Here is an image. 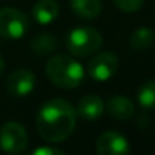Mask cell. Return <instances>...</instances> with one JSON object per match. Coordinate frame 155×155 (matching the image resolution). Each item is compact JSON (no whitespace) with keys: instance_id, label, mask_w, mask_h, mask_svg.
I'll return each mask as SVG.
<instances>
[{"instance_id":"9","label":"cell","mask_w":155,"mask_h":155,"mask_svg":"<svg viewBox=\"0 0 155 155\" xmlns=\"http://www.w3.org/2000/svg\"><path fill=\"white\" fill-rule=\"evenodd\" d=\"M104 110H105L104 101L96 94H88V96H84L78 104L76 116L87 122H93V120H97L104 114Z\"/></svg>"},{"instance_id":"5","label":"cell","mask_w":155,"mask_h":155,"mask_svg":"<svg viewBox=\"0 0 155 155\" xmlns=\"http://www.w3.org/2000/svg\"><path fill=\"white\" fill-rule=\"evenodd\" d=\"M28 132L17 122H8L0 128V147L8 153H18L28 146Z\"/></svg>"},{"instance_id":"13","label":"cell","mask_w":155,"mask_h":155,"mask_svg":"<svg viewBox=\"0 0 155 155\" xmlns=\"http://www.w3.org/2000/svg\"><path fill=\"white\" fill-rule=\"evenodd\" d=\"M155 43V31L150 28H138L131 34L129 44L134 50H146Z\"/></svg>"},{"instance_id":"2","label":"cell","mask_w":155,"mask_h":155,"mask_svg":"<svg viewBox=\"0 0 155 155\" xmlns=\"http://www.w3.org/2000/svg\"><path fill=\"white\" fill-rule=\"evenodd\" d=\"M46 74L53 85L68 90L81 85L84 79V67L68 55H56L47 61Z\"/></svg>"},{"instance_id":"6","label":"cell","mask_w":155,"mask_h":155,"mask_svg":"<svg viewBox=\"0 0 155 155\" xmlns=\"http://www.w3.org/2000/svg\"><path fill=\"white\" fill-rule=\"evenodd\" d=\"M119 70V59L111 52H101L94 55L88 62V74L94 81H108Z\"/></svg>"},{"instance_id":"16","label":"cell","mask_w":155,"mask_h":155,"mask_svg":"<svg viewBox=\"0 0 155 155\" xmlns=\"http://www.w3.org/2000/svg\"><path fill=\"white\" fill-rule=\"evenodd\" d=\"M113 2L120 11L131 14V12H137L143 6L144 0H113Z\"/></svg>"},{"instance_id":"11","label":"cell","mask_w":155,"mask_h":155,"mask_svg":"<svg viewBox=\"0 0 155 155\" xmlns=\"http://www.w3.org/2000/svg\"><path fill=\"white\" fill-rule=\"evenodd\" d=\"M34 18L40 25H50L59 15V8L55 0H38L32 9Z\"/></svg>"},{"instance_id":"15","label":"cell","mask_w":155,"mask_h":155,"mask_svg":"<svg viewBox=\"0 0 155 155\" xmlns=\"http://www.w3.org/2000/svg\"><path fill=\"white\" fill-rule=\"evenodd\" d=\"M137 99L141 108L144 110H155V79L146 81L137 93Z\"/></svg>"},{"instance_id":"19","label":"cell","mask_w":155,"mask_h":155,"mask_svg":"<svg viewBox=\"0 0 155 155\" xmlns=\"http://www.w3.org/2000/svg\"><path fill=\"white\" fill-rule=\"evenodd\" d=\"M0 40H2V37H0Z\"/></svg>"},{"instance_id":"10","label":"cell","mask_w":155,"mask_h":155,"mask_svg":"<svg viewBox=\"0 0 155 155\" xmlns=\"http://www.w3.org/2000/svg\"><path fill=\"white\" fill-rule=\"evenodd\" d=\"M107 108H108V113H110V116L113 119L122 120V122L129 120L134 116V111H135L132 101L125 97V96H114V97H111L108 101Z\"/></svg>"},{"instance_id":"12","label":"cell","mask_w":155,"mask_h":155,"mask_svg":"<svg viewBox=\"0 0 155 155\" xmlns=\"http://www.w3.org/2000/svg\"><path fill=\"white\" fill-rule=\"evenodd\" d=\"M70 6L73 12L81 18H96L102 12L101 0H70Z\"/></svg>"},{"instance_id":"1","label":"cell","mask_w":155,"mask_h":155,"mask_svg":"<svg viewBox=\"0 0 155 155\" xmlns=\"http://www.w3.org/2000/svg\"><path fill=\"white\" fill-rule=\"evenodd\" d=\"M76 117V110L70 102L64 99H52L38 111L35 126L43 140L50 143L64 141L71 135Z\"/></svg>"},{"instance_id":"3","label":"cell","mask_w":155,"mask_h":155,"mask_svg":"<svg viewBox=\"0 0 155 155\" xmlns=\"http://www.w3.org/2000/svg\"><path fill=\"white\" fill-rule=\"evenodd\" d=\"M65 44L68 52L74 56H90L102 46V35L97 29L90 26L74 28L68 32Z\"/></svg>"},{"instance_id":"8","label":"cell","mask_w":155,"mask_h":155,"mask_svg":"<svg viewBox=\"0 0 155 155\" xmlns=\"http://www.w3.org/2000/svg\"><path fill=\"white\" fill-rule=\"evenodd\" d=\"M96 150L101 155H125L129 152V143L122 134L105 131L96 141Z\"/></svg>"},{"instance_id":"18","label":"cell","mask_w":155,"mask_h":155,"mask_svg":"<svg viewBox=\"0 0 155 155\" xmlns=\"http://www.w3.org/2000/svg\"><path fill=\"white\" fill-rule=\"evenodd\" d=\"M3 68H5V62H3V58H2V55H0V74L3 73Z\"/></svg>"},{"instance_id":"17","label":"cell","mask_w":155,"mask_h":155,"mask_svg":"<svg viewBox=\"0 0 155 155\" xmlns=\"http://www.w3.org/2000/svg\"><path fill=\"white\" fill-rule=\"evenodd\" d=\"M34 155H61V153H64L61 149H56V147H38V149H35L34 152H32Z\"/></svg>"},{"instance_id":"4","label":"cell","mask_w":155,"mask_h":155,"mask_svg":"<svg viewBox=\"0 0 155 155\" xmlns=\"http://www.w3.org/2000/svg\"><path fill=\"white\" fill-rule=\"evenodd\" d=\"M29 29V20L17 8L0 9V37L8 40L21 38Z\"/></svg>"},{"instance_id":"7","label":"cell","mask_w":155,"mask_h":155,"mask_svg":"<svg viewBox=\"0 0 155 155\" xmlns=\"http://www.w3.org/2000/svg\"><path fill=\"white\" fill-rule=\"evenodd\" d=\"M35 82H37V78H35L32 70H29V68H17L8 78L6 90L12 96L23 97V96H28V94L32 93V90L35 88Z\"/></svg>"},{"instance_id":"14","label":"cell","mask_w":155,"mask_h":155,"mask_svg":"<svg viewBox=\"0 0 155 155\" xmlns=\"http://www.w3.org/2000/svg\"><path fill=\"white\" fill-rule=\"evenodd\" d=\"M31 49L38 56H47L56 49V38L50 34L41 32L32 40Z\"/></svg>"}]
</instances>
